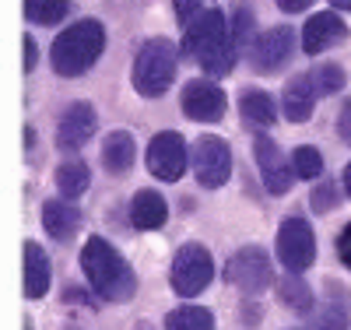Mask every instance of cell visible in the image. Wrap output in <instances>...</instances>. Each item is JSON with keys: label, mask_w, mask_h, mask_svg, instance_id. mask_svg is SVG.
<instances>
[{"label": "cell", "mask_w": 351, "mask_h": 330, "mask_svg": "<svg viewBox=\"0 0 351 330\" xmlns=\"http://www.w3.org/2000/svg\"><path fill=\"white\" fill-rule=\"evenodd\" d=\"M180 53L197 60V64L204 67V74H211V78L232 74V67H236V60H239V46L232 43L228 21L218 8H208V11H200L197 18L186 21Z\"/></svg>", "instance_id": "obj_1"}, {"label": "cell", "mask_w": 351, "mask_h": 330, "mask_svg": "<svg viewBox=\"0 0 351 330\" xmlns=\"http://www.w3.org/2000/svg\"><path fill=\"white\" fill-rule=\"evenodd\" d=\"M81 271L88 278V288H92L99 298L106 303H127L137 292V274L134 267L112 250L109 239L92 235L88 243L81 246Z\"/></svg>", "instance_id": "obj_2"}, {"label": "cell", "mask_w": 351, "mask_h": 330, "mask_svg": "<svg viewBox=\"0 0 351 330\" xmlns=\"http://www.w3.org/2000/svg\"><path fill=\"white\" fill-rule=\"evenodd\" d=\"M106 49V28L95 18H81L71 28H64L60 36L53 39L49 60L53 71L60 78H81L84 71H92L99 64V56Z\"/></svg>", "instance_id": "obj_3"}, {"label": "cell", "mask_w": 351, "mask_h": 330, "mask_svg": "<svg viewBox=\"0 0 351 330\" xmlns=\"http://www.w3.org/2000/svg\"><path fill=\"white\" fill-rule=\"evenodd\" d=\"M180 49H176V43L169 39H148V43H141L137 56H134V88H137V95L141 99H158L165 95L172 81H176V67H180Z\"/></svg>", "instance_id": "obj_4"}, {"label": "cell", "mask_w": 351, "mask_h": 330, "mask_svg": "<svg viewBox=\"0 0 351 330\" xmlns=\"http://www.w3.org/2000/svg\"><path fill=\"white\" fill-rule=\"evenodd\" d=\"M211 278H215V260L204 243H183L176 250L172 267H169V285L176 295L193 298L211 285Z\"/></svg>", "instance_id": "obj_5"}, {"label": "cell", "mask_w": 351, "mask_h": 330, "mask_svg": "<svg viewBox=\"0 0 351 330\" xmlns=\"http://www.w3.org/2000/svg\"><path fill=\"white\" fill-rule=\"evenodd\" d=\"M225 281L243 295H260L274 285V263L263 246H243L225 263Z\"/></svg>", "instance_id": "obj_6"}, {"label": "cell", "mask_w": 351, "mask_h": 330, "mask_svg": "<svg viewBox=\"0 0 351 330\" xmlns=\"http://www.w3.org/2000/svg\"><path fill=\"white\" fill-rule=\"evenodd\" d=\"M278 260L285 263V271L302 274L316 263V235L313 225L302 218H285L278 228Z\"/></svg>", "instance_id": "obj_7"}, {"label": "cell", "mask_w": 351, "mask_h": 330, "mask_svg": "<svg viewBox=\"0 0 351 330\" xmlns=\"http://www.w3.org/2000/svg\"><path fill=\"white\" fill-rule=\"evenodd\" d=\"M193 176L204 190L225 187L228 176H232V148L215 134H204L193 144Z\"/></svg>", "instance_id": "obj_8"}, {"label": "cell", "mask_w": 351, "mask_h": 330, "mask_svg": "<svg viewBox=\"0 0 351 330\" xmlns=\"http://www.w3.org/2000/svg\"><path fill=\"white\" fill-rule=\"evenodd\" d=\"M253 158H256V169H260V179H263V187H267V193L281 197V193L291 190V183H295V165H291L288 155L260 130L253 137Z\"/></svg>", "instance_id": "obj_9"}, {"label": "cell", "mask_w": 351, "mask_h": 330, "mask_svg": "<svg viewBox=\"0 0 351 330\" xmlns=\"http://www.w3.org/2000/svg\"><path fill=\"white\" fill-rule=\"evenodd\" d=\"M144 158H148V172L155 179H162V183H176V179L186 172V141H183V134H176V130L155 134Z\"/></svg>", "instance_id": "obj_10"}, {"label": "cell", "mask_w": 351, "mask_h": 330, "mask_svg": "<svg viewBox=\"0 0 351 330\" xmlns=\"http://www.w3.org/2000/svg\"><path fill=\"white\" fill-rule=\"evenodd\" d=\"M291 49H295V32L285 28V25H274L263 36L253 39V46H250V67L256 74H278L291 60Z\"/></svg>", "instance_id": "obj_11"}, {"label": "cell", "mask_w": 351, "mask_h": 330, "mask_svg": "<svg viewBox=\"0 0 351 330\" xmlns=\"http://www.w3.org/2000/svg\"><path fill=\"white\" fill-rule=\"evenodd\" d=\"M95 127H99L95 106L81 102V99L71 102L64 109V116H60V123H56V148H60V152H81V148L92 141Z\"/></svg>", "instance_id": "obj_12"}, {"label": "cell", "mask_w": 351, "mask_h": 330, "mask_svg": "<svg viewBox=\"0 0 351 330\" xmlns=\"http://www.w3.org/2000/svg\"><path fill=\"white\" fill-rule=\"evenodd\" d=\"M180 106H183V113L190 119H197V123H218V119L225 116V109H228V99H225V92L218 84L197 78V81H190L183 88Z\"/></svg>", "instance_id": "obj_13"}, {"label": "cell", "mask_w": 351, "mask_h": 330, "mask_svg": "<svg viewBox=\"0 0 351 330\" xmlns=\"http://www.w3.org/2000/svg\"><path fill=\"white\" fill-rule=\"evenodd\" d=\"M341 39H348V25L341 21V14L334 11H319L306 21L302 28V49L306 56H316V53H324L330 46H337Z\"/></svg>", "instance_id": "obj_14"}, {"label": "cell", "mask_w": 351, "mask_h": 330, "mask_svg": "<svg viewBox=\"0 0 351 330\" xmlns=\"http://www.w3.org/2000/svg\"><path fill=\"white\" fill-rule=\"evenodd\" d=\"M43 228L49 239H56V243H71V239L77 235L81 228V211L74 200H46L43 204Z\"/></svg>", "instance_id": "obj_15"}, {"label": "cell", "mask_w": 351, "mask_h": 330, "mask_svg": "<svg viewBox=\"0 0 351 330\" xmlns=\"http://www.w3.org/2000/svg\"><path fill=\"white\" fill-rule=\"evenodd\" d=\"M316 88L309 81V74H295L288 84H285V95H281V106H285V116L291 123H306L313 106H316Z\"/></svg>", "instance_id": "obj_16"}, {"label": "cell", "mask_w": 351, "mask_h": 330, "mask_svg": "<svg viewBox=\"0 0 351 330\" xmlns=\"http://www.w3.org/2000/svg\"><path fill=\"white\" fill-rule=\"evenodd\" d=\"M49 278H53V271H49L46 250L28 239V243H25V298H32V303L43 298L49 292Z\"/></svg>", "instance_id": "obj_17"}, {"label": "cell", "mask_w": 351, "mask_h": 330, "mask_svg": "<svg viewBox=\"0 0 351 330\" xmlns=\"http://www.w3.org/2000/svg\"><path fill=\"white\" fill-rule=\"evenodd\" d=\"M165 218H169V207H165L162 193H155V190H137L134 193V200H130V222H134V228L158 232L165 225Z\"/></svg>", "instance_id": "obj_18"}, {"label": "cell", "mask_w": 351, "mask_h": 330, "mask_svg": "<svg viewBox=\"0 0 351 330\" xmlns=\"http://www.w3.org/2000/svg\"><path fill=\"white\" fill-rule=\"evenodd\" d=\"M239 116H243V123L253 127V130H267L274 127V119H278V106L267 92H260V88H246V92L239 95Z\"/></svg>", "instance_id": "obj_19"}, {"label": "cell", "mask_w": 351, "mask_h": 330, "mask_svg": "<svg viewBox=\"0 0 351 330\" xmlns=\"http://www.w3.org/2000/svg\"><path fill=\"white\" fill-rule=\"evenodd\" d=\"M134 155H137V148H134V134L130 130L106 134V141H102V165H106V172H112V176L130 172Z\"/></svg>", "instance_id": "obj_20"}, {"label": "cell", "mask_w": 351, "mask_h": 330, "mask_svg": "<svg viewBox=\"0 0 351 330\" xmlns=\"http://www.w3.org/2000/svg\"><path fill=\"white\" fill-rule=\"evenodd\" d=\"M88 183H92V169H88L84 162H77V158L60 162V169H56V190H60L67 200L81 197L88 190Z\"/></svg>", "instance_id": "obj_21"}, {"label": "cell", "mask_w": 351, "mask_h": 330, "mask_svg": "<svg viewBox=\"0 0 351 330\" xmlns=\"http://www.w3.org/2000/svg\"><path fill=\"white\" fill-rule=\"evenodd\" d=\"M278 298H281L291 313H302V316H306V313L313 309V288H309L299 274H291V271L278 281Z\"/></svg>", "instance_id": "obj_22"}, {"label": "cell", "mask_w": 351, "mask_h": 330, "mask_svg": "<svg viewBox=\"0 0 351 330\" xmlns=\"http://www.w3.org/2000/svg\"><path fill=\"white\" fill-rule=\"evenodd\" d=\"M330 303L324 306V309H316L313 313V320H309V330H351V313L344 309V303H348V298H344V303H341V292L330 285Z\"/></svg>", "instance_id": "obj_23"}, {"label": "cell", "mask_w": 351, "mask_h": 330, "mask_svg": "<svg viewBox=\"0 0 351 330\" xmlns=\"http://www.w3.org/2000/svg\"><path fill=\"white\" fill-rule=\"evenodd\" d=\"M253 28H256V21H253L250 0H239V4L232 8V18H228V36H232V43L239 46V53L253 46V39H256V36H253Z\"/></svg>", "instance_id": "obj_24"}, {"label": "cell", "mask_w": 351, "mask_h": 330, "mask_svg": "<svg viewBox=\"0 0 351 330\" xmlns=\"http://www.w3.org/2000/svg\"><path fill=\"white\" fill-rule=\"evenodd\" d=\"M165 330H215V316L204 306H183L165 316Z\"/></svg>", "instance_id": "obj_25"}, {"label": "cell", "mask_w": 351, "mask_h": 330, "mask_svg": "<svg viewBox=\"0 0 351 330\" xmlns=\"http://www.w3.org/2000/svg\"><path fill=\"white\" fill-rule=\"evenodd\" d=\"M71 14V0H25V18L36 25H60Z\"/></svg>", "instance_id": "obj_26"}, {"label": "cell", "mask_w": 351, "mask_h": 330, "mask_svg": "<svg viewBox=\"0 0 351 330\" xmlns=\"http://www.w3.org/2000/svg\"><path fill=\"white\" fill-rule=\"evenodd\" d=\"M313 88H316V95L319 99H327V95H337L341 88H344V71L337 64H316L313 71H306Z\"/></svg>", "instance_id": "obj_27"}, {"label": "cell", "mask_w": 351, "mask_h": 330, "mask_svg": "<svg viewBox=\"0 0 351 330\" xmlns=\"http://www.w3.org/2000/svg\"><path fill=\"white\" fill-rule=\"evenodd\" d=\"M291 165H295L299 179H316L324 172V155H319L313 144H299L295 152H291Z\"/></svg>", "instance_id": "obj_28"}, {"label": "cell", "mask_w": 351, "mask_h": 330, "mask_svg": "<svg viewBox=\"0 0 351 330\" xmlns=\"http://www.w3.org/2000/svg\"><path fill=\"white\" fill-rule=\"evenodd\" d=\"M337 190L330 187V183H319V187H313V193H309V207L316 215H327V211H334L337 207Z\"/></svg>", "instance_id": "obj_29"}, {"label": "cell", "mask_w": 351, "mask_h": 330, "mask_svg": "<svg viewBox=\"0 0 351 330\" xmlns=\"http://www.w3.org/2000/svg\"><path fill=\"white\" fill-rule=\"evenodd\" d=\"M172 8H176V18L186 25L190 18H197L204 11V0H172Z\"/></svg>", "instance_id": "obj_30"}, {"label": "cell", "mask_w": 351, "mask_h": 330, "mask_svg": "<svg viewBox=\"0 0 351 330\" xmlns=\"http://www.w3.org/2000/svg\"><path fill=\"white\" fill-rule=\"evenodd\" d=\"M337 137L344 144H351V99H344V106L337 113Z\"/></svg>", "instance_id": "obj_31"}, {"label": "cell", "mask_w": 351, "mask_h": 330, "mask_svg": "<svg viewBox=\"0 0 351 330\" xmlns=\"http://www.w3.org/2000/svg\"><path fill=\"white\" fill-rule=\"evenodd\" d=\"M337 260L344 263V267H351V222L341 228V235H337Z\"/></svg>", "instance_id": "obj_32"}, {"label": "cell", "mask_w": 351, "mask_h": 330, "mask_svg": "<svg viewBox=\"0 0 351 330\" xmlns=\"http://www.w3.org/2000/svg\"><path fill=\"white\" fill-rule=\"evenodd\" d=\"M21 46H25V64H21V67H25V74H32V71H36V60H39L36 39H32V36H25V39H21Z\"/></svg>", "instance_id": "obj_33"}, {"label": "cell", "mask_w": 351, "mask_h": 330, "mask_svg": "<svg viewBox=\"0 0 351 330\" xmlns=\"http://www.w3.org/2000/svg\"><path fill=\"white\" fill-rule=\"evenodd\" d=\"M313 4V0H278V8L285 11V14H299V11H306Z\"/></svg>", "instance_id": "obj_34"}, {"label": "cell", "mask_w": 351, "mask_h": 330, "mask_svg": "<svg viewBox=\"0 0 351 330\" xmlns=\"http://www.w3.org/2000/svg\"><path fill=\"white\" fill-rule=\"evenodd\" d=\"M71 303H92V295H81V292H67Z\"/></svg>", "instance_id": "obj_35"}, {"label": "cell", "mask_w": 351, "mask_h": 330, "mask_svg": "<svg viewBox=\"0 0 351 330\" xmlns=\"http://www.w3.org/2000/svg\"><path fill=\"white\" fill-rule=\"evenodd\" d=\"M344 193H348V197H351V162H348V165H344Z\"/></svg>", "instance_id": "obj_36"}, {"label": "cell", "mask_w": 351, "mask_h": 330, "mask_svg": "<svg viewBox=\"0 0 351 330\" xmlns=\"http://www.w3.org/2000/svg\"><path fill=\"white\" fill-rule=\"evenodd\" d=\"M32 137H36L32 127H25V152H32Z\"/></svg>", "instance_id": "obj_37"}, {"label": "cell", "mask_w": 351, "mask_h": 330, "mask_svg": "<svg viewBox=\"0 0 351 330\" xmlns=\"http://www.w3.org/2000/svg\"><path fill=\"white\" fill-rule=\"evenodd\" d=\"M330 4H334V8H344V11L351 14V0H330Z\"/></svg>", "instance_id": "obj_38"}, {"label": "cell", "mask_w": 351, "mask_h": 330, "mask_svg": "<svg viewBox=\"0 0 351 330\" xmlns=\"http://www.w3.org/2000/svg\"><path fill=\"white\" fill-rule=\"evenodd\" d=\"M64 330H81V327H74V323H67V327H64Z\"/></svg>", "instance_id": "obj_39"}]
</instances>
